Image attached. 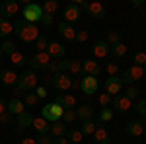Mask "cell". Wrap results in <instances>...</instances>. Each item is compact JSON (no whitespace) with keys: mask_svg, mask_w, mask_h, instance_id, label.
I'll use <instances>...</instances> for the list:
<instances>
[{"mask_svg":"<svg viewBox=\"0 0 146 144\" xmlns=\"http://www.w3.org/2000/svg\"><path fill=\"white\" fill-rule=\"evenodd\" d=\"M6 111H8V101L4 100V98H0V115L6 113Z\"/></svg>","mask_w":146,"mask_h":144,"instance_id":"cell-51","label":"cell"},{"mask_svg":"<svg viewBox=\"0 0 146 144\" xmlns=\"http://www.w3.org/2000/svg\"><path fill=\"white\" fill-rule=\"evenodd\" d=\"M37 101H39V98L35 96L33 92L23 96V105H25V107H33V105H37Z\"/></svg>","mask_w":146,"mask_h":144,"instance_id":"cell-36","label":"cell"},{"mask_svg":"<svg viewBox=\"0 0 146 144\" xmlns=\"http://www.w3.org/2000/svg\"><path fill=\"white\" fill-rule=\"evenodd\" d=\"M53 22H55V18H53V16H49V14H43V16H41V23L47 25V27H49V25H53Z\"/></svg>","mask_w":146,"mask_h":144,"instance_id":"cell-49","label":"cell"},{"mask_svg":"<svg viewBox=\"0 0 146 144\" xmlns=\"http://www.w3.org/2000/svg\"><path fill=\"white\" fill-rule=\"evenodd\" d=\"M66 131H68V125H66V123L56 121V123H53V125H51V131H49V133L53 134L55 138H58V136H64V134H66Z\"/></svg>","mask_w":146,"mask_h":144,"instance_id":"cell-27","label":"cell"},{"mask_svg":"<svg viewBox=\"0 0 146 144\" xmlns=\"http://www.w3.org/2000/svg\"><path fill=\"white\" fill-rule=\"evenodd\" d=\"M101 123H107V121H111L113 119V111L109 109V107H105V109H101L100 111V117H98Z\"/></svg>","mask_w":146,"mask_h":144,"instance_id":"cell-38","label":"cell"},{"mask_svg":"<svg viewBox=\"0 0 146 144\" xmlns=\"http://www.w3.org/2000/svg\"><path fill=\"white\" fill-rule=\"evenodd\" d=\"M144 107H146V100H138L136 101V113L140 117H144Z\"/></svg>","mask_w":146,"mask_h":144,"instance_id":"cell-47","label":"cell"},{"mask_svg":"<svg viewBox=\"0 0 146 144\" xmlns=\"http://www.w3.org/2000/svg\"><path fill=\"white\" fill-rule=\"evenodd\" d=\"M49 43H51V41H49V37L41 33L39 37H37V41H35V47H37V51H39V53H47Z\"/></svg>","mask_w":146,"mask_h":144,"instance_id":"cell-32","label":"cell"},{"mask_svg":"<svg viewBox=\"0 0 146 144\" xmlns=\"http://www.w3.org/2000/svg\"><path fill=\"white\" fill-rule=\"evenodd\" d=\"M125 133L129 136H140V134H144V125L140 121H131V123H127Z\"/></svg>","mask_w":146,"mask_h":144,"instance_id":"cell-22","label":"cell"},{"mask_svg":"<svg viewBox=\"0 0 146 144\" xmlns=\"http://www.w3.org/2000/svg\"><path fill=\"white\" fill-rule=\"evenodd\" d=\"M100 88V80L96 76H84L80 80V90L86 94V96H94Z\"/></svg>","mask_w":146,"mask_h":144,"instance_id":"cell-9","label":"cell"},{"mask_svg":"<svg viewBox=\"0 0 146 144\" xmlns=\"http://www.w3.org/2000/svg\"><path fill=\"white\" fill-rule=\"evenodd\" d=\"M86 12H88V16L92 20H103L105 18V6L100 4V2H90Z\"/></svg>","mask_w":146,"mask_h":144,"instance_id":"cell-14","label":"cell"},{"mask_svg":"<svg viewBox=\"0 0 146 144\" xmlns=\"http://www.w3.org/2000/svg\"><path fill=\"white\" fill-rule=\"evenodd\" d=\"M23 111H25V105H23V101L22 100H18V98H14V100H10L8 101V113H10L12 117L16 115H22Z\"/></svg>","mask_w":146,"mask_h":144,"instance_id":"cell-23","label":"cell"},{"mask_svg":"<svg viewBox=\"0 0 146 144\" xmlns=\"http://www.w3.org/2000/svg\"><path fill=\"white\" fill-rule=\"evenodd\" d=\"M119 43H123V41H121V35L117 33V31H111L109 37H107V45H109V47H115V45H119Z\"/></svg>","mask_w":146,"mask_h":144,"instance_id":"cell-40","label":"cell"},{"mask_svg":"<svg viewBox=\"0 0 146 144\" xmlns=\"http://www.w3.org/2000/svg\"><path fill=\"white\" fill-rule=\"evenodd\" d=\"M144 76V70H142V66H136V64H133V66L125 68V72L121 74V82L123 84H129V86H133L135 82H138L140 78Z\"/></svg>","mask_w":146,"mask_h":144,"instance_id":"cell-6","label":"cell"},{"mask_svg":"<svg viewBox=\"0 0 146 144\" xmlns=\"http://www.w3.org/2000/svg\"><path fill=\"white\" fill-rule=\"evenodd\" d=\"M20 144H35V138H31V136H23Z\"/></svg>","mask_w":146,"mask_h":144,"instance_id":"cell-53","label":"cell"},{"mask_svg":"<svg viewBox=\"0 0 146 144\" xmlns=\"http://www.w3.org/2000/svg\"><path fill=\"white\" fill-rule=\"evenodd\" d=\"M10 123H12V115L8 113V111L0 115V125H10Z\"/></svg>","mask_w":146,"mask_h":144,"instance_id":"cell-50","label":"cell"},{"mask_svg":"<svg viewBox=\"0 0 146 144\" xmlns=\"http://www.w3.org/2000/svg\"><path fill=\"white\" fill-rule=\"evenodd\" d=\"M39 86V76L35 74L33 70H23L22 74H18V84H16V88L20 90V92H33L35 88Z\"/></svg>","mask_w":146,"mask_h":144,"instance_id":"cell-2","label":"cell"},{"mask_svg":"<svg viewBox=\"0 0 146 144\" xmlns=\"http://www.w3.org/2000/svg\"><path fill=\"white\" fill-rule=\"evenodd\" d=\"M64 136H66L68 142H72V144H80V142H82V138H84L82 131H78V129H68Z\"/></svg>","mask_w":146,"mask_h":144,"instance_id":"cell-29","label":"cell"},{"mask_svg":"<svg viewBox=\"0 0 146 144\" xmlns=\"http://www.w3.org/2000/svg\"><path fill=\"white\" fill-rule=\"evenodd\" d=\"M47 53H49L51 58H64V55H66V47H62L60 43H56V41H51Z\"/></svg>","mask_w":146,"mask_h":144,"instance_id":"cell-20","label":"cell"},{"mask_svg":"<svg viewBox=\"0 0 146 144\" xmlns=\"http://www.w3.org/2000/svg\"><path fill=\"white\" fill-rule=\"evenodd\" d=\"M138 94H140V92H138L136 88L129 86V88H127V92H125V98H129V100L133 101V100H136V98H138Z\"/></svg>","mask_w":146,"mask_h":144,"instance_id":"cell-44","label":"cell"},{"mask_svg":"<svg viewBox=\"0 0 146 144\" xmlns=\"http://www.w3.org/2000/svg\"><path fill=\"white\" fill-rule=\"evenodd\" d=\"M0 82L4 86H16L18 84V74L10 68H4V70H0Z\"/></svg>","mask_w":146,"mask_h":144,"instance_id":"cell-21","label":"cell"},{"mask_svg":"<svg viewBox=\"0 0 146 144\" xmlns=\"http://www.w3.org/2000/svg\"><path fill=\"white\" fill-rule=\"evenodd\" d=\"M53 142H55V136L51 133L37 134V136H35V144H53Z\"/></svg>","mask_w":146,"mask_h":144,"instance_id":"cell-33","label":"cell"},{"mask_svg":"<svg viewBox=\"0 0 146 144\" xmlns=\"http://www.w3.org/2000/svg\"><path fill=\"white\" fill-rule=\"evenodd\" d=\"M68 68H70V60H66V58H53L47 70H51L53 74H60V72H68Z\"/></svg>","mask_w":146,"mask_h":144,"instance_id":"cell-13","label":"cell"},{"mask_svg":"<svg viewBox=\"0 0 146 144\" xmlns=\"http://www.w3.org/2000/svg\"><path fill=\"white\" fill-rule=\"evenodd\" d=\"M105 70H107L109 76H117V72H119V64H117V62H107Z\"/></svg>","mask_w":146,"mask_h":144,"instance_id":"cell-45","label":"cell"},{"mask_svg":"<svg viewBox=\"0 0 146 144\" xmlns=\"http://www.w3.org/2000/svg\"><path fill=\"white\" fill-rule=\"evenodd\" d=\"M31 127L37 131V134H45V133H49V131H51V125H49V121H45L43 117H35Z\"/></svg>","mask_w":146,"mask_h":144,"instance_id":"cell-25","label":"cell"},{"mask_svg":"<svg viewBox=\"0 0 146 144\" xmlns=\"http://www.w3.org/2000/svg\"><path fill=\"white\" fill-rule=\"evenodd\" d=\"M76 117H78L80 121H92L94 119V109H92L90 105H80L78 111H76Z\"/></svg>","mask_w":146,"mask_h":144,"instance_id":"cell-26","label":"cell"},{"mask_svg":"<svg viewBox=\"0 0 146 144\" xmlns=\"http://www.w3.org/2000/svg\"><path fill=\"white\" fill-rule=\"evenodd\" d=\"M111 55L115 56V58L125 56V55H127V45H125V43H119V45H115V47H111Z\"/></svg>","mask_w":146,"mask_h":144,"instance_id":"cell-34","label":"cell"},{"mask_svg":"<svg viewBox=\"0 0 146 144\" xmlns=\"http://www.w3.org/2000/svg\"><path fill=\"white\" fill-rule=\"evenodd\" d=\"M133 6H135V8H136V6H142V0H135V2H133Z\"/></svg>","mask_w":146,"mask_h":144,"instance_id":"cell-55","label":"cell"},{"mask_svg":"<svg viewBox=\"0 0 146 144\" xmlns=\"http://www.w3.org/2000/svg\"><path fill=\"white\" fill-rule=\"evenodd\" d=\"M2 55H4V53H2V47H0V58H2Z\"/></svg>","mask_w":146,"mask_h":144,"instance_id":"cell-57","label":"cell"},{"mask_svg":"<svg viewBox=\"0 0 146 144\" xmlns=\"http://www.w3.org/2000/svg\"><path fill=\"white\" fill-rule=\"evenodd\" d=\"M10 33H14V23L10 20L0 18V37H8Z\"/></svg>","mask_w":146,"mask_h":144,"instance_id":"cell-30","label":"cell"},{"mask_svg":"<svg viewBox=\"0 0 146 144\" xmlns=\"http://www.w3.org/2000/svg\"><path fill=\"white\" fill-rule=\"evenodd\" d=\"M51 56H49V53H35L29 60H27V64H29V70H47L49 68V64H51Z\"/></svg>","mask_w":146,"mask_h":144,"instance_id":"cell-5","label":"cell"},{"mask_svg":"<svg viewBox=\"0 0 146 144\" xmlns=\"http://www.w3.org/2000/svg\"><path fill=\"white\" fill-rule=\"evenodd\" d=\"M82 72L86 74V76H96L101 72V66L94 60V58H88V60H82Z\"/></svg>","mask_w":146,"mask_h":144,"instance_id":"cell-15","label":"cell"},{"mask_svg":"<svg viewBox=\"0 0 146 144\" xmlns=\"http://www.w3.org/2000/svg\"><path fill=\"white\" fill-rule=\"evenodd\" d=\"M0 47H2V53H6V55L16 53V43H14V41H10V39H6V41L0 45Z\"/></svg>","mask_w":146,"mask_h":144,"instance_id":"cell-37","label":"cell"},{"mask_svg":"<svg viewBox=\"0 0 146 144\" xmlns=\"http://www.w3.org/2000/svg\"><path fill=\"white\" fill-rule=\"evenodd\" d=\"M76 121V111L74 109H66L64 111V115H62V123H66V125H70V123Z\"/></svg>","mask_w":146,"mask_h":144,"instance_id":"cell-39","label":"cell"},{"mask_svg":"<svg viewBox=\"0 0 146 144\" xmlns=\"http://www.w3.org/2000/svg\"><path fill=\"white\" fill-rule=\"evenodd\" d=\"M53 86L58 92H66L72 88V78L68 72H60V74H53Z\"/></svg>","mask_w":146,"mask_h":144,"instance_id":"cell-8","label":"cell"},{"mask_svg":"<svg viewBox=\"0 0 146 144\" xmlns=\"http://www.w3.org/2000/svg\"><path fill=\"white\" fill-rule=\"evenodd\" d=\"M41 10H43V14L53 16V14L58 10V2H56V0H45V2L41 4Z\"/></svg>","mask_w":146,"mask_h":144,"instance_id":"cell-31","label":"cell"},{"mask_svg":"<svg viewBox=\"0 0 146 144\" xmlns=\"http://www.w3.org/2000/svg\"><path fill=\"white\" fill-rule=\"evenodd\" d=\"M10 60L16 64V66H23V64H27V60H25V56L20 53V51H16V53H12L10 55Z\"/></svg>","mask_w":146,"mask_h":144,"instance_id":"cell-35","label":"cell"},{"mask_svg":"<svg viewBox=\"0 0 146 144\" xmlns=\"http://www.w3.org/2000/svg\"><path fill=\"white\" fill-rule=\"evenodd\" d=\"M56 29H58V35H60L62 39H68V41H74V39H76V29H74L70 23L60 22Z\"/></svg>","mask_w":146,"mask_h":144,"instance_id":"cell-16","label":"cell"},{"mask_svg":"<svg viewBox=\"0 0 146 144\" xmlns=\"http://www.w3.org/2000/svg\"><path fill=\"white\" fill-rule=\"evenodd\" d=\"M72 88H80V82H78V78H72Z\"/></svg>","mask_w":146,"mask_h":144,"instance_id":"cell-54","label":"cell"},{"mask_svg":"<svg viewBox=\"0 0 146 144\" xmlns=\"http://www.w3.org/2000/svg\"><path fill=\"white\" fill-rule=\"evenodd\" d=\"M74 41H78V43H84V41H88V31L86 29H82V31H76V39Z\"/></svg>","mask_w":146,"mask_h":144,"instance_id":"cell-46","label":"cell"},{"mask_svg":"<svg viewBox=\"0 0 146 144\" xmlns=\"http://www.w3.org/2000/svg\"><path fill=\"white\" fill-rule=\"evenodd\" d=\"M111 105H113V109H117L119 113H127V111L131 109V100L125 98V96H115Z\"/></svg>","mask_w":146,"mask_h":144,"instance_id":"cell-18","label":"cell"},{"mask_svg":"<svg viewBox=\"0 0 146 144\" xmlns=\"http://www.w3.org/2000/svg\"><path fill=\"white\" fill-rule=\"evenodd\" d=\"M14 33L18 35L23 43H35L37 37L41 35V31H39V27L35 23H27L23 18H20L14 23Z\"/></svg>","mask_w":146,"mask_h":144,"instance_id":"cell-1","label":"cell"},{"mask_svg":"<svg viewBox=\"0 0 146 144\" xmlns=\"http://www.w3.org/2000/svg\"><path fill=\"white\" fill-rule=\"evenodd\" d=\"M62 115H64V109L58 105V103H47L43 105V109H41V117L49 123H56V121H62Z\"/></svg>","mask_w":146,"mask_h":144,"instance_id":"cell-3","label":"cell"},{"mask_svg":"<svg viewBox=\"0 0 146 144\" xmlns=\"http://www.w3.org/2000/svg\"><path fill=\"white\" fill-rule=\"evenodd\" d=\"M109 53H111V47L107 45V41H103V39L96 41L94 47H92V55L96 56V58H105Z\"/></svg>","mask_w":146,"mask_h":144,"instance_id":"cell-12","label":"cell"},{"mask_svg":"<svg viewBox=\"0 0 146 144\" xmlns=\"http://www.w3.org/2000/svg\"><path fill=\"white\" fill-rule=\"evenodd\" d=\"M142 125H144V134H146V123H142Z\"/></svg>","mask_w":146,"mask_h":144,"instance_id":"cell-58","label":"cell"},{"mask_svg":"<svg viewBox=\"0 0 146 144\" xmlns=\"http://www.w3.org/2000/svg\"><path fill=\"white\" fill-rule=\"evenodd\" d=\"M144 117H146V107H144Z\"/></svg>","mask_w":146,"mask_h":144,"instance_id":"cell-59","label":"cell"},{"mask_svg":"<svg viewBox=\"0 0 146 144\" xmlns=\"http://www.w3.org/2000/svg\"><path fill=\"white\" fill-rule=\"evenodd\" d=\"M18 12H20V4L16 0H4L0 4V16L4 20H10L14 16H18Z\"/></svg>","mask_w":146,"mask_h":144,"instance_id":"cell-7","label":"cell"},{"mask_svg":"<svg viewBox=\"0 0 146 144\" xmlns=\"http://www.w3.org/2000/svg\"><path fill=\"white\" fill-rule=\"evenodd\" d=\"M53 144H70V142L66 140V136H58V138H55V142H53Z\"/></svg>","mask_w":146,"mask_h":144,"instance_id":"cell-52","label":"cell"},{"mask_svg":"<svg viewBox=\"0 0 146 144\" xmlns=\"http://www.w3.org/2000/svg\"><path fill=\"white\" fill-rule=\"evenodd\" d=\"M101 125L100 119H92V121H84L82 123V127H80V131H82V134L86 136V134H92L94 136V133H96V129Z\"/></svg>","mask_w":146,"mask_h":144,"instance_id":"cell-24","label":"cell"},{"mask_svg":"<svg viewBox=\"0 0 146 144\" xmlns=\"http://www.w3.org/2000/svg\"><path fill=\"white\" fill-rule=\"evenodd\" d=\"M62 14H64V22L66 23H74V22H78L80 18H82V10H80L76 4H72V2L64 6Z\"/></svg>","mask_w":146,"mask_h":144,"instance_id":"cell-11","label":"cell"},{"mask_svg":"<svg viewBox=\"0 0 146 144\" xmlns=\"http://www.w3.org/2000/svg\"><path fill=\"white\" fill-rule=\"evenodd\" d=\"M33 94L39 98V100H41V98H47V88L45 86H37V88L33 90Z\"/></svg>","mask_w":146,"mask_h":144,"instance_id":"cell-48","label":"cell"},{"mask_svg":"<svg viewBox=\"0 0 146 144\" xmlns=\"http://www.w3.org/2000/svg\"><path fill=\"white\" fill-rule=\"evenodd\" d=\"M133 62H136V66H144V64H146V53H142V51L135 53V56H133Z\"/></svg>","mask_w":146,"mask_h":144,"instance_id":"cell-41","label":"cell"},{"mask_svg":"<svg viewBox=\"0 0 146 144\" xmlns=\"http://www.w3.org/2000/svg\"><path fill=\"white\" fill-rule=\"evenodd\" d=\"M142 70H144V76H146V64H144V66H142Z\"/></svg>","mask_w":146,"mask_h":144,"instance_id":"cell-56","label":"cell"},{"mask_svg":"<svg viewBox=\"0 0 146 144\" xmlns=\"http://www.w3.org/2000/svg\"><path fill=\"white\" fill-rule=\"evenodd\" d=\"M41 16H43V10H41V4H25L22 10V18L27 23H37L41 22Z\"/></svg>","mask_w":146,"mask_h":144,"instance_id":"cell-4","label":"cell"},{"mask_svg":"<svg viewBox=\"0 0 146 144\" xmlns=\"http://www.w3.org/2000/svg\"><path fill=\"white\" fill-rule=\"evenodd\" d=\"M33 115H31V113H29V111H23L22 115H18V125H20V129H27V127H31V125H33Z\"/></svg>","mask_w":146,"mask_h":144,"instance_id":"cell-28","label":"cell"},{"mask_svg":"<svg viewBox=\"0 0 146 144\" xmlns=\"http://www.w3.org/2000/svg\"><path fill=\"white\" fill-rule=\"evenodd\" d=\"M111 101H113V98L109 96V94H101V96H100V105H101V109L109 107V105H111Z\"/></svg>","mask_w":146,"mask_h":144,"instance_id":"cell-43","label":"cell"},{"mask_svg":"<svg viewBox=\"0 0 146 144\" xmlns=\"http://www.w3.org/2000/svg\"><path fill=\"white\" fill-rule=\"evenodd\" d=\"M94 142L96 144H111V134H109V131L100 125L96 129V133H94Z\"/></svg>","mask_w":146,"mask_h":144,"instance_id":"cell-19","label":"cell"},{"mask_svg":"<svg viewBox=\"0 0 146 144\" xmlns=\"http://www.w3.org/2000/svg\"><path fill=\"white\" fill-rule=\"evenodd\" d=\"M55 103H58L62 109L66 111V109H74L76 107V98L74 96H68V94H64V96H55Z\"/></svg>","mask_w":146,"mask_h":144,"instance_id":"cell-17","label":"cell"},{"mask_svg":"<svg viewBox=\"0 0 146 144\" xmlns=\"http://www.w3.org/2000/svg\"><path fill=\"white\" fill-rule=\"evenodd\" d=\"M68 72H72V74H80V72H82V60H70V68H68Z\"/></svg>","mask_w":146,"mask_h":144,"instance_id":"cell-42","label":"cell"},{"mask_svg":"<svg viewBox=\"0 0 146 144\" xmlns=\"http://www.w3.org/2000/svg\"><path fill=\"white\" fill-rule=\"evenodd\" d=\"M103 88H105V94H109L111 98H115V96H119V92H121V88H123V82H121L119 76H109L107 80H105Z\"/></svg>","mask_w":146,"mask_h":144,"instance_id":"cell-10","label":"cell"}]
</instances>
